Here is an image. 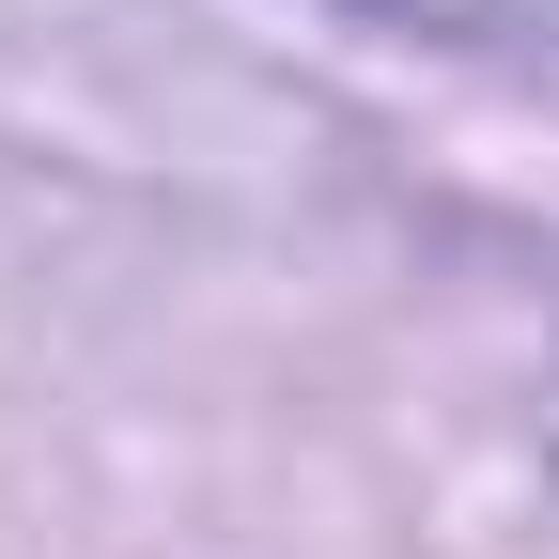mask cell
<instances>
[{
    "instance_id": "1",
    "label": "cell",
    "mask_w": 559,
    "mask_h": 559,
    "mask_svg": "<svg viewBox=\"0 0 559 559\" xmlns=\"http://www.w3.org/2000/svg\"><path fill=\"white\" fill-rule=\"evenodd\" d=\"M358 16L436 32V47H544V32H559V0H358Z\"/></svg>"
}]
</instances>
